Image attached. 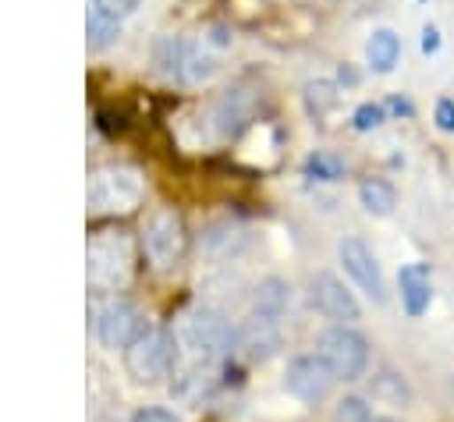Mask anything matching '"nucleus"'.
Returning a JSON list of instances; mask_svg holds the SVG:
<instances>
[{"mask_svg": "<svg viewBox=\"0 0 454 422\" xmlns=\"http://www.w3.org/2000/svg\"><path fill=\"white\" fill-rule=\"evenodd\" d=\"M135 248L124 231H96L85 241V273L99 291H117L131 280Z\"/></svg>", "mask_w": 454, "mask_h": 422, "instance_id": "1", "label": "nucleus"}, {"mask_svg": "<svg viewBox=\"0 0 454 422\" xmlns=\"http://www.w3.org/2000/svg\"><path fill=\"white\" fill-rule=\"evenodd\" d=\"M177 344H184L199 362H220L223 355H231L238 348V330L231 326V319L220 309L199 305V309L184 312V319L177 326Z\"/></svg>", "mask_w": 454, "mask_h": 422, "instance_id": "2", "label": "nucleus"}, {"mask_svg": "<svg viewBox=\"0 0 454 422\" xmlns=\"http://www.w3.org/2000/svg\"><path fill=\"white\" fill-rule=\"evenodd\" d=\"M145 195L142 174L135 167H103L89 177L85 199L96 213H131Z\"/></svg>", "mask_w": 454, "mask_h": 422, "instance_id": "3", "label": "nucleus"}, {"mask_svg": "<svg viewBox=\"0 0 454 422\" xmlns=\"http://www.w3.org/2000/svg\"><path fill=\"white\" fill-rule=\"evenodd\" d=\"M177 358V337L167 326H149L128 351H124V369L131 372V379L138 383H160L163 376H170Z\"/></svg>", "mask_w": 454, "mask_h": 422, "instance_id": "4", "label": "nucleus"}, {"mask_svg": "<svg viewBox=\"0 0 454 422\" xmlns=\"http://www.w3.org/2000/svg\"><path fill=\"white\" fill-rule=\"evenodd\" d=\"M337 379H362L369 365V340L355 326H330L319 333V351H316Z\"/></svg>", "mask_w": 454, "mask_h": 422, "instance_id": "5", "label": "nucleus"}, {"mask_svg": "<svg viewBox=\"0 0 454 422\" xmlns=\"http://www.w3.org/2000/svg\"><path fill=\"white\" fill-rule=\"evenodd\" d=\"M142 248H145V255H149V262H153L156 270L177 266L181 255H184V248H188V231H184L181 213H174V209H156V213L145 220Z\"/></svg>", "mask_w": 454, "mask_h": 422, "instance_id": "6", "label": "nucleus"}, {"mask_svg": "<svg viewBox=\"0 0 454 422\" xmlns=\"http://www.w3.org/2000/svg\"><path fill=\"white\" fill-rule=\"evenodd\" d=\"M309 301L333 326H351L355 319H362V305H358L355 291L333 273H316L309 280Z\"/></svg>", "mask_w": 454, "mask_h": 422, "instance_id": "7", "label": "nucleus"}, {"mask_svg": "<svg viewBox=\"0 0 454 422\" xmlns=\"http://www.w3.org/2000/svg\"><path fill=\"white\" fill-rule=\"evenodd\" d=\"M333 369L319 358V355H294L287 362V372H284V387L291 397H298L301 404H319L333 394Z\"/></svg>", "mask_w": 454, "mask_h": 422, "instance_id": "8", "label": "nucleus"}, {"mask_svg": "<svg viewBox=\"0 0 454 422\" xmlns=\"http://www.w3.org/2000/svg\"><path fill=\"white\" fill-rule=\"evenodd\" d=\"M145 319L142 312L131 305V301H106L99 312H96V337L103 348L110 351H128L142 333H145Z\"/></svg>", "mask_w": 454, "mask_h": 422, "instance_id": "9", "label": "nucleus"}, {"mask_svg": "<svg viewBox=\"0 0 454 422\" xmlns=\"http://www.w3.org/2000/svg\"><path fill=\"white\" fill-rule=\"evenodd\" d=\"M337 259H340L344 273L355 280V287L365 291V298H372L376 305L387 301V280H383V273H380V262H376L372 248H369L362 238H340Z\"/></svg>", "mask_w": 454, "mask_h": 422, "instance_id": "10", "label": "nucleus"}, {"mask_svg": "<svg viewBox=\"0 0 454 422\" xmlns=\"http://www.w3.org/2000/svg\"><path fill=\"white\" fill-rule=\"evenodd\" d=\"M255 106H259V99H255L252 89H245V85H231V89H223V92L213 99V110H209L213 131H216L220 138H238V135L252 124Z\"/></svg>", "mask_w": 454, "mask_h": 422, "instance_id": "11", "label": "nucleus"}, {"mask_svg": "<svg viewBox=\"0 0 454 422\" xmlns=\"http://www.w3.org/2000/svg\"><path fill=\"white\" fill-rule=\"evenodd\" d=\"M397 291H401V309L411 319H419L433 301V273H429V266L426 262H404L397 270Z\"/></svg>", "mask_w": 454, "mask_h": 422, "instance_id": "12", "label": "nucleus"}, {"mask_svg": "<svg viewBox=\"0 0 454 422\" xmlns=\"http://www.w3.org/2000/svg\"><path fill=\"white\" fill-rule=\"evenodd\" d=\"M238 348H241L252 362H262V358L277 355V348H280V330H277V323L252 316V319L238 330Z\"/></svg>", "mask_w": 454, "mask_h": 422, "instance_id": "13", "label": "nucleus"}, {"mask_svg": "<svg viewBox=\"0 0 454 422\" xmlns=\"http://www.w3.org/2000/svg\"><path fill=\"white\" fill-rule=\"evenodd\" d=\"M291 305V284L280 280V277H266L255 294H252V316L259 319H270V323H280V316L287 312Z\"/></svg>", "mask_w": 454, "mask_h": 422, "instance_id": "14", "label": "nucleus"}, {"mask_svg": "<svg viewBox=\"0 0 454 422\" xmlns=\"http://www.w3.org/2000/svg\"><path fill=\"white\" fill-rule=\"evenodd\" d=\"M241 245H245V231H241L234 220H216V223H209V227L202 231V238H199V248H202L206 255H213V259H227V255H234Z\"/></svg>", "mask_w": 454, "mask_h": 422, "instance_id": "15", "label": "nucleus"}, {"mask_svg": "<svg viewBox=\"0 0 454 422\" xmlns=\"http://www.w3.org/2000/svg\"><path fill=\"white\" fill-rule=\"evenodd\" d=\"M365 60L376 74L394 71V64L401 60V35L394 28H372V35L365 39Z\"/></svg>", "mask_w": 454, "mask_h": 422, "instance_id": "16", "label": "nucleus"}, {"mask_svg": "<svg viewBox=\"0 0 454 422\" xmlns=\"http://www.w3.org/2000/svg\"><path fill=\"white\" fill-rule=\"evenodd\" d=\"M216 74V57L202 46V43H192L184 39V53H181V67H177V82L184 85H202Z\"/></svg>", "mask_w": 454, "mask_h": 422, "instance_id": "17", "label": "nucleus"}, {"mask_svg": "<svg viewBox=\"0 0 454 422\" xmlns=\"http://www.w3.org/2000/svg\"><path fill=\"white\" fill-rule=\"evenodd\" d=\"M358 202H362V209L372 213V216H390L394 206H397V191H394V184L383 181V177H362V184H358Z\"/></svg>", "mask_w": 454, "mask_h": 422, "instance_id": "18", "label": "nucleus"}, {"mask_svg": "<svg viewBox=\"0 0 454 422\" xmlns=\"http://www.w3.org/2000/svg\"><path fill=\"white\" fill-rule=\"evenodd\" d=\"M117 39H121V18L92 7L89 18H85V43H89V50H106Z\"/></svg>", "mask_w": 454, "mask_h": 422, "instance_id": "19", "label": "nucleus"}, {"mask_svg": "<svg viewBox=\"0 0 454 422\" xmlns=\"http://www.w3.org/2000/svg\"><path fill=\"white\" fill-rule=\"evenodd\" d=\"M301 170H305V177H312V181H340V177L348 174V163H344L337 152L316 149V152L305 156Z\"/></svg>", "mask_w": 454, "mask_h": 422, "instance_id": "20", "label": "nucleus"}, {"mask_svg": "<svg viewBox=\"0 0 454 422\" xmlns=\"http://www.w3.org/2000/svg\"><path fill=\"white\" fill-rule=\"evenodd\" d=\"M337 99H340V92H337V82H330V78H316L305 85V106L312 117L330 113L337 106Z\"/></svg>", "mask_w": 454, "mask_h": 422, "instance_id": "21", "label": "nucleus"}, {"mask_svg": "<svg viewBox=\"0 0 454 422\" xmlns=\"http://www.w3.org/2000/svg\"><path fill=\"white\" fill-rule=\"evenodd\" d=\"M387 121V106L383 103H362V106H355V113H351V128L355 131H372V128H380Z\"/></svg>", "mask_w": 454, "mask_h": 422, "instance_id": "22", "label": "nucleus"}, {"mask_svg": "<svg viewBox=\"0 0 454 422\" xmlns=\"http://www.w3.org/2000/svg\"><path fill=\"white\" fill-rule=\"evenodd\" d=\"M372 394H376V397L401 401V397H408V387H404V379H401L397 372H380L376 383H372Z\"/></svg>", "mask_w": 454, "mask_h": 422, "instance_id": "23", "label": "nucleus"}, {"mask_svg": "<svg viewBox=\"0 0 454 422\" xmlns=\"http://www.w3.org/2000/svg\"><path fill=\"white\" fill-rule=\"evenodd\" d=\"M333 418H337V422H372V411L365 408L362 397H344V401L337 404Z\"/></svg>", "mask_w": 454, "mask_h": 422, "instance_id": "24", "label": "nucleus"}, {"mask_svg": "<svg viewBox=\"0 0 454 422\" xmlns=\"http://www.w3.org/2000/svg\"><path fill=\"white\" fill-rule=\"evenodd\" d=\"M131 422H181V418H177L170 408H156V404H153V408H138V411L131 415Z\"/></svg>", "mask_w": 454, "mask_h": 422, "instance_id": "25", "label": "nucleus"}, {"mask_svg": "<svg viewBox=\"0 0 454 422\" xmlns=\"http://www.w3.org/2000/svg\"><path fill=\"white\" fill-rule=\"evenodd\" d=\"M436 128L440 131H454V99L450 96H443V99H436Z\"/></svg>", "mask_w": 454, "mask_h": 422, "instance_id": "26", "label": "nucleus"}, {"mask_svg": "<svg viewBox=\"0 0 454 422\" xmlns=\"http://www.w3.org/2000/svg\"><path fill=\"white\" fill-rule=\"evenodd\" d=\"M99 11H106V14H114V18H121V14H131L142 0H92Z\"/></svg>", "mask_w": 454, "mask_h": 422, "instance_id": "27", "label": "nucleus"}, {"mask_svg": "<svg viewBox=\"0 0 454 422\" xmlns=\"http://www.w3.org/2000/svg\"><path fill=\"white\" fill-rule=\"evenodd\" d=\"M383 106H387V113H397V117H411V113H415L411 99H404V96H390Z\"/></svg>", "mask_w": 454, "mask_h": 422, "instance_id": "28", "label": "nucleus"}, {"mask_svg": "<svg viewBox=\"0 0 454 422\" xmlns=\"http://www.w3.org/2000/svg\"><path fill=\"white\" fill-rule=\"evenodd\" d=\"M436 50H440V28L426 25L422 28V53H436Z\"/></svg>", "mask_w": 454, "mask_h": 422, "instance_id": "29", "label": "nucleus"}, {"mask_svg": "<svg viewBox=\"0 0 454 422\" xmlns=\"http://www.w3.org/2000/svg\"><path fill=\"white\" fill-rule=\"evenodd\" d=\"M337 82H340V85H355V82H358V74H355L351 67H340V71H337Z\"/></svg>", "mask_w": 454, "mask_h": 422, "instance_id": "30", "label": "nucleus"}, {"mask_svg": "<svg viewBox=\"0 0 454 422\" xmlns=\"http://www.w3.org/2000/svg\"><path fill=\"white\" fill-rule=\"evenodd\" d=\"M372 422H397V418H387V415H380V418H372Z\"/></svg>", "mask_w": 454, "mask_h": 422, "instance_id": "31", "label": "nucleus"}]
</instances>
